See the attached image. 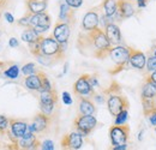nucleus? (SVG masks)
I'll list each match as a JSON object with an SVG mask.
<instances>
[{
	"label": "nucleus",
	"instance_id": "nucleus-1",
	"mask_svg": "<svg viewBox=\"0 0 156 150\" xmlns=\"http://www.w3.org/2000/svg\"><path fill=\"white\" fill-rule=\"evenodd\" d=\"M77 46L83 54H91L96 59H105L109 56L112 45L107 38L105 30L96 28L91 31H85V34H79Z\"/></svg>",
	"mask_w": 156,
	"mask_h": 150
},
{
	"label": "nucleus",
	"instance_id": "nucleus-2",
	"mask_svg": "<svg viewBox=\"0 0 156 150\" xmlns=\"http://www.w3.org/2000/svg\"><path fill=\"white\" fill-rule=\"evenodd\" d=\"M105 95L107 96L106 102H107L108 112L113 116H117L118 114L122 112L124 109H129V107H130L129 100L122 94L120 85L115 80H113L111 87L105 90Z\"/></svg>",
	"mask_w": 156,
	"mask_h": 150
},
{
	"label": "nucleus",
	"instance_id": "nucleus-3",
	"mask_svg": "<svg viewBox=\"0 0 156 150\" xmlns=\"http://www.w3.org/2000/svg\"><path fill=\"white\" fill-rule=\"evenodd\" d=\"M41 54L49 58H53L57 62L60 61L64 58L65 53V46L66 45H60L58 41L54 38L53 35L47 36V38H41Z\"/></svg>",
	"mask_w": 156,
	"mask_h": 150
},
{
	"label": "nucleus",
	"instance_id": "nucleus-4",
	"mask_svg": "<svg viewBox=\"0 0 156 150\" xmlns=\"http://www.w3.org/2000/svg\"><path fill=\"white\" fill-rule=\"evenodd\" d=\"M98 119L94 115H82L79 114L73 120V126L83 137L89 136L98 126Z\"/></svg>",
	"mask_w": 156,
	"mask_h": 150
},
{
	"label": "nucleus",
	"instance_id": "nucleus-5",
	"mask_svg": "<svg viewBox=\"0 0 156 150\" xmlns=\"http://www.w3.org/2000/svg\"><path fill=\"white\" fill-rule=\"evenodd\" d=\"M58 103V93L53 88L48 91L40 93V111L47 115H52L54 107Z\"/></svg>",
	"mask_w": 156,
	"mask_h": 150
},
{
	"label": "nucleus",
	"instance_id": "nucleus-6",
	"mask_svg": "<svg viewBox=\"0 0 156 150\" xmlns=\"http://www.w3.org/2000/svg\"><path fill=\"white\" fill-rule=\"evenodd\" d=\"M130 137V126L129 125H113L109 129V138L112 147L127 144Z\"/></svg>",
	"mask_w": 156,
	"mask_h": 150
},
{
	"label": "nucleus",
	"instance_id": "nucleus-7",
	"mask_svg": "<svg viewBox=\"0 0 156 150\" xmlns=\"http://www.w3.org/2000/svg\"><path fill=\"white\" fill-rule=\"evenodd\" d=\"M131 53V48L130 47H125V46H115L111 49L109 52V58L115 62L118 67L120 69H125L129 65V58Z\"/></svg>",
	"mask_w": 156,
	"mask_h": 150
},
{
	"label": "nucleus",
	"instance_id": "nucleus-8",
	"mask_svg": "<svg viewBox=\"0 0 156 150\" xmlns=\"http://www.w3.org/2000/svg\"><path fill=\"white\" fill-rule=\"evenodd\" d=\"M89 76L88 73L82 75L73 84V94L80 97V96H85V97H94L95 91H94V87L90 84L89 82Z\"/></svg>",
	"mask_w": 156,
	"mask_h": 150
},
{
	"label": "nucleus",
	"instance_id": "nucleus-9",
	"mask_svg": "<svg viewBox=\"0 0 156 150\" xmlns=\"http://www.w3.org/2000/svg\"><path fill=\"white\" fill-rule=\"evenodd\" d=\"M136 15L135 0H119L118 1V12L114 16V20L131 18Z\"/></svg>",
	"mask_w": 156,
	"mask_h": 150
},
{
	"label": "nucleus",
	"instance_id": "nucleus-10",
	"mask_svg": "<svg viewBox=\"0 0 156 150\" xmlns=\"http://www.w3.org/2000/svg\"><path fill=\"white\" fill-rule=\"evenodd\" d=\"M51 16L47 12L37 13V15H31L30 18V28H34L40 35L46 33L51 28Z\"/></svg>",
	"mask_w": 156,
	"mask_h": 150
},
{
	"label": "nucleus",
	"instance_id": "nucleus-11",
	"mask_svg": "<svg viewBox=\"0 0 156 150\" xmlns=\"http://www.w3.org/2000/svg\"><path fill=\"white\" fill-rule=\"evenodd\" d=\"M51 121H52L51 115H47L44 113L40 112L34 116L33 123L29 125V129L34 132V133L47 132L48 129H49V126H51Z\"/></svg>",
	"mask_w": 156,
	"mask_h": 150
},
{
	"label": "nucleus",
	"instance_id": "nucleus-12",
	"mask_svg": "<svg viewBox=\"0 0 156 150\" xmlns=\"http://www.w3.org/2000/svg\"><path fill=\"white\" fill-rule=\"evenodd\" d=\"M61 147L62 149L79 150L83 147V136L78 131L70 132L61 138Z\"/></svg>",
	"mask_w": 156,
	"mask_h": 150
},
{
	"label": "nucleus",
	"instance_id": "nucleus-13",
	"mask_svg": "<svg viewBox=\"0 0 156 150\" xmlns=\"http://www.w3.org/2000/svg\"><path fill=\"white\" fill-rule=\"evenodd\" d=\"M100 24V15H98V7H94L91 10H89L82 20V29L84 31H91L94 29L98 28Z\"/></svg>",
	"mask_w": 156,
	"mask_h": 150
},
{
	"label": "nucleus",
	"instance_id": "nucleus-14",
	"mask_svg": "<svg viewBox=\"0 0 156 150\" xmlns=\"http://www.w3.org/2000/svg\"><path fill=\"white\" fill-rule=\"evenodd\" d=\"M70 34H71L70 24H67L65 22H60V20H58L54 24L53 36L60 45H67L69 38H70Z\"/></svg>",
	"mask_w": 156,
	"mask_h": 150
},
{
	"label": "nucleus",
	"instance_id": "nucleus-15",
	"mask_svg": "<svg viewBox=\"0 0 156 150\" xmlns=\"http://www.w3.org/2000/svg\"><path fill=\"white\" fill-rule=\"evenodd\" d=\"M129 65L136 70L143 71L145 69V65H147V56L142 51L131 48V53H130V58H129Z\"/></svg>",
	"mask_w": 156,
	"mask_h": 150
},
{
	"label": "nucleus",
	"instance_id": "nucleus-16",
	"mask_svg": "<svg viewBox=\"0 0 156 150\" xmlns=\"http://www.w3.org/2000/svg\"><path fill=\"white\" fill-rule=\"evenodd\" d=\"M103 30H105V34H106L107 38L109 40L112 46H119L120 45V42H121V31H120V28H119L118 24L109 23Z\"/></svg>",
	"mask_w": 156,
	"mask_h": 150
},
{
	"label": "nucleus",
	"instance_id": "nucleus-17",
	"mask_svg": "<svg viewBox=\"0 0 156 150\" xmlns=\"http://www.w3.org/2000/svg\"><path fill=\"white\" fill-rule=\"evenodd\" d=\"M78 111L82 115H94V113L96 112V107L90 97L80 96L78 103Z\"/></svg>",
	"mask_w": 156,
	"mask_h": 150
},
{
	"label": "nucleus",
	"instance_id": "nucleus-18",
	"mask_svg": "<svg viewBox=\"0 0 156 150\" xmlns=\"http://www.w3.org/2000/svg\"><path fill=\"white\" fill-rule=\"evenodd\" d=\"M28 129V124L20 119H10V132L17 139L22 138Z\"/></svg>",
	"mask_w": 156,
	"mask_h": 150
},
{
	"label": "nucleus",
	"instance_id": "nucleus-19",
	"mask_svg": "<svg viewBox=\"0 0 156 150\" xmlns=\"http://www.w3.org/2000/svg\"><path fill=\"white\" fill-rule=\"evenodd\" d=\"M25 5H27V11H29L33 15H37V13L47 12L48 1H44V0H25Z\"/></svg>",
	"mask_w": 156,
	"mask_h": 150
},
{
	"label": "nucleus",
	"instance_id": "nucleus-20",
	"mask_svg": "<svg viewBox=\"0 0 156 150\" xmlns=\"http://www.w3.org/2000/svg\"><path fill=\"white\" fill-rule=\"evenodd\" d=\"M59 20L60 22H65L67 24H71L72 22H75V10L72 7H70L66 2H61L60 4Z\"/></svg>",
	"mask_w": 156,
	"mask_h": 150
},
{
	"label": "nucleus",
	"instance_id": "nucleus-21",
	"mask_svg": "<svg viewBox=\"0 0 156 150\" xmlns=\"http://www.w3.org/2000/svg\"><path fill=\"white\" fill-rule=\"evenodd\" d=\"M24 85L31 91H41V78L39 73L27 76L24 79Z\"/></svg>",
	"mask_w": 156,
	"mask_h": 150
},
{
	"label": "nucleus",
	"instance_id": "nucleus-22",
	"mask_svg": "<svg viewBox=\"0 0 156 150\" xmlns=\"http://www.w3.org/2000/svg\"><path fill=\"white\" fill-rule=\"evenodd\" d=\"M140 98H156V84L145 79L140 90Z\"/></svg>",
	"mask_w": 156,
	"mask_h": 150
},
{
	"label": "nucleus",
	"instance_id": "nucleus-23",
	"mask_svg": "<svg viewBox=\"0 0 156 150\" xmlns=\"http://www.w3.org/2000/svg\"><path fill=\"white\" fill-rule=\"evenodd\" d=\"M118 1L119 0H103L101 7L103 9V13L108 17H113L118 12Z\"/></svg>",
	"mask_w": 156,
	"mask_h": 150
},
{
	"label": "nucleus",
	"instance_id": "nucleus-24",
	"mask_svg": "<svg viewBox=\"0 0 156 150\" xmlns=\"http://www.w3.org/2000/svg\"><path fill=\"white\" fill-rule=\"evenodd\" d=\"M20 38H22V40L24 42H27V43H33V42L39 41L40 38H42V35H40L34 28H27L22 33V36Z\"/></svg>",
	"mask_w": 156,
	"mask_h": 150
},
{
	"label": "nucleus",
	"instance_id": "nucleus-25",
	"mask_svg": "<svg viewBox=\"0 0 156 150\" xmlns=\"http://www.w3.org/2000/svg\"><path fill=\"white\" fill-rule=\"evenodd\" d=\"M142 106L144 115H149L156 109V98H142Z\"/></svg>",
	"mask_w": 156,
	"mask_h": 150
},
{
	"label": "nucleus",
	"instance_id": "nucleus-26",
	"mask_svg": "<svg viewBox=\"0 0 156 150\" xmlns=\"http://www.w3.org/2000/svg\"><path fill=\"white\" fill-rule=\"evenodd\" d=\"M37 73H39L40 78H41V91H48V90H52L53 87H52V84H51V82H49V79H48L47 75H46L44 72H42V71H39ZM41 91H40V93H41Z\"/></svg>",
	"mask_w": 156,
	"mask_h": 150
},
{
	"label": "nucleus",
	"instance_id": "nucleus-27",
	"mask_svg": "<svg viewBox=\"0 0 156 150\" xmlns=\"http://www.w3.org/2000/svg\"><path fill=\"white\" fill-rule=\"evenodd\" d=\"M18 75H20V67L17 65H12L4 71V76L10 78V79H16Z\"/></svg>",
	"mask_w": 156,
	"mask_h": 150
},
{
	"label": "nucleus",
	"instance_id": "nucleus-28",
	"mask_svg": "<svg viewBox=\"0 0 156 150\" xmlns=\"http://www.w3.org/2000/svg\"><path fill=\"white\" fill-rule=\"evenodd\" d=\"M145 70L148 73H151L153 71L156 70V56L151 53H149V56L147 58V65H145Z\"/></svg>",
	"mask_w": 156,
	"mask_h": 150
},
{
	"label": "nucleus",
	"instance_id": "nucleus-29",
	"mask_svg": "<svg viewBox=\"0 0 156 150\" xmlns=\"http://www.w3.org/2000/svg\"><path fill=\"white\" fill-rule=\"evenodd\" d=\"M39 71L36 70V65L34 62H28L25 64L23 67H22V73L25 76H30V75H34V73H37Z\"/></svg>",
	"mask_w": 156,
	"mask_h": 150
},
{
	"label": "nucleus",
	"instance_id": "nucleus-30",
	"mask_svg": "<svg viewBox=\"0 0 156 150\" xmlns=\"http://www.w3.org/2000/svg\"><path fill=\"white\" fill-rule=\"evenodd\" d=\"M127 119H129V109H124L122 112H120L115 116L114 125H125Z\"/></svg>",
	"mask_w": 156,
	"mask_h": 150
},
{
	"label": "nucleus",
	"instance_id": "nucleus-31",
	"mask_svg": "<svg viewBox=\"0 0 156 150\" xmlns=\"http://www.w3.org/2000/svg\"><path fill=\"white\" fill-rule=\"evenodd\" d=\"M42 38H43V36H42ZM41 38H40L39 41H36V42L28 43V47H29L30 53L35 56V58H36V56H39V55H41V45H40Z\"/></svg>",
	"mask_w": 156,
	"mask_h": 150
},
{
	"label": "nucleus",
	"instance_id": "nucleus-32",
	"mask_svg": "<svg viewBox=\"0 0 156 150\" xmlns=\"http://www.w3.org/2000/svg\"><path fill=\"white\" fill-rule=\"evenodd\" d=\"M9 127H10V119L6 115L0 114V134L7 133Z\"/></svg>",
	"mask_w": 156,
	"mask_h": 150
},
{
	"label": "nucleus",
	"instance_id": "nucleus-33",
	"mask_svg": "<svg viewBox=\"0 0 156 150\" xmlns=\"http://www.w3.org/2000/svg\"><path fill=\"white\" fill-rule=\"evenodd\" d=\"M31 15L29 11L25 12V15L17 20V24L20 25V27H24V28H30V18H31Z\"/></svg>",
	"mask_w": 156,
	"mask_h": 150
},
{
	"label": "nucleus",
	"instance_id": "nucleus-34",
	"mask_svg": "<svg viewBox=\"0 0 156 150\" xmlns=\"http://www.w3.org/2000/svg\"><path fill=\"white\" fill-rule=\"evenodd\" d=\"M41 150H54V143L51 139H46L41 143Z\"/></svg>",
	"mask_w": 156,
	"mask_h": 150
},
{
	"label": "nucleus",
	"instance_id": "nucleus-35",
	"mask_svg": "<svg viewBox=\"0 0 156 150\" xmlns=\"http://www.w3.org/2000/svg\"><path fill=\"white\" fill-rule=\"evenodd\" d=\"M64 2H66L72 9H79L83 5V0H64Z\"/></svg>",
	"mask_w": 156,
	"mask_h": 150
},
{
	"label": "nucleus",
	"instance_id": "nucleus-36",
	"mask_svg": "<svg viewBox=\"0 0 156 150\" xmlns=\"http://www.w3.org/2000/svg\"><path fill=\"white\" fill-rule=\"evenodd\" d=\"M62 102H64L66 106L72 105V97H71L70 93H67V91H64V93H62Z\"/></svg>",
	"mask_w": 156,
	"mask_h": 150
},
{
	"label": "nucleus",
	"instance_id": "nucleus-37",
	"mask_svg": "<svg viewBox=\"0 0 156 150\" xmlns=\"http://www.w3.org/2000/svg\"><path fill=\"white\" fill-rule=\"evenodd\" d=\"M89 82H90V84L94 87V88H96V87H100V83H98V78L96 75H90L89 76Z\"/></svg>",
	"mask_w": 156,
	"mask_h": 150
},
{
	"label": "nucleus",
	"instance_id": "nucleus-38",
	"mask_svg": "<svg viewBox=\"0 0 156 150\" xmlns=\"http://www.w3.org/2000/svg\"><path fill=\"white\" fill-rule=\"evenodd\" d=\"M148 120H149L150 125H153L154 127H156V109L148 115Z\"/></svg>",
	"mask_w": 156,
	"mask_h": 150
},
{
	"label": "nucleus",
	"instance_id": "nucleus-39",
	"mask_svg": "<svg viewBox=\"0 0 156 150\" xmlns=\"http://www.w3.org/2000/svg\"><path fill=\"white\" fill-rule=\"evenodd\" d=\"M145 79H148V80L153 82L154 84H156V70L153 71L151 73H148V76H145Z\"/></svg>",
	"mask_w": 156,
	"mask_h": 150
},
{
	"label": "nucleus",
	"instance_id": "nucleus-40",
	"mask_svg": "<svg viewBox=\"0 0 156 150\" xmlns=\"http://www.w3.org/2000/svg\"><path fill=\"white\" fill-rule=\"evenodd\" d=\"M9 46L12 47V48H16V47L20 46V42H18V40H17L16 38H10V41H9Z\"/></svg>",
	"mask_w": 156,
	"mask_h": 150
},
{
	"label": "nucleus",
	"instance_id": "nucleus-41",
	"mask_svg": "<svg viewBox=\"0 0 156 150\" xmlns=\"http://www.w3.org/2000/svg\"><path fill=\"white\" fill-rule=\"evenodd\" d=\"M135 2H136L138 9H144V7H147L148 0H135Z\"/></svg>",
	"mask_w": 156,
	"mask_h": 150
},
{
	"label": "nucleus",
	"instance_id": "nucleus-42",
	"mask_svg": "<svg viewBox=\"0 0 156 150\" xmlns=\"http://www.w3.org/2000/svg\"><path fill=\"white\" fill-rule=\"evenodd\" d=\"M4 17L6 18V20H7L9 23H13V22H15V17H13L10 12H5V13H4Z\"/></svg>",
	"mask_w": 156,
	"mask_h": 150
},
{
	"label": "nucleus",
	"instance_id": "nucleus-43",
	"mask_svg": "<svg viewBox=\"0 0 156 150\" xmlns=\"http://www.w3.org/2000/svg\"><path fill=\"white\" fill-rule=\"evenodd\" d=\"M129 147L127 144H122V145H117V147H112V150H127Z\"/></svg>",
	"mask_w": 156,
	"mask_h": 150
},
{
	"label": "nucleus",
	"instance_id": "nucleus-44",
	"mask_svg": "<svg viewBox=\"0 0 156 150\" xmlns=\"http://www.w3.org/2000/svg\"><path fill=\"white\" fill-rule=\"evenodd\" d=\"M7 5V0H0V9H4Z\"/></svg>",
	"mask_w": 156,
	"mask_h": 150
},
{
	"label": "nucleus",
	"instance_id": "nucleus-45",
	"mask_svg": "<svg viewBox=\"0 0 156 150\" xmlns=\"http://www.w3.org/2000/svg\"><path fill=\"white\" fill-rule=\"evenodd\" d=\"M150 53H151V54H154V55L156 56V45L151 48V52H150Z\"/></svg>",
	"mask_w": 156,
	"mask_h": 150
},
{
	"label": "nucleus",
	"instance_id": "nucleus-46",
	"mask_svg": "<svg viewBox=\"0 0 156 150\" xmlns=\"http://www.w3.org/2000/svg\"><path fill=\"white\" fill-rule=\"evenodd\" d=\"M142 137H143V131H142V132H139V136H138V139H139V141H142Z\"/></svg>",
	"mask_w": 156,
	"mask_h": 150
},
{
	"label": "nucleus",
	"instance_id": "nucleus-47",
	"mask_svg": "<svg viewBox=\"0 0 156 150\" xmlns=\"http://www.w3.org/2000/svg\"><path fill=\"white\" fill-rule=\"evenodd\" d=\"M64 150H72V149H64Z\"/></svg>",
	"mask_w": 156,
	"mask_h": 150
},
{
	"label": "nucleus",
	"instance_id": "nucleus-48",
	"mask_svg": "<svg viewBox=\"0 0 156 150\" xmlns=\"http://www.w3.org/2000/svg\"><path fill=\"white\" fill-rule=\"evenodd\" d=\"M44 1H48V0H44Z\"/></svg>",
	"mask_w": 156,
	"mask_h": 150
},
{
	"label": "nucleus",
	"instance_id": "nucleus-49",
	"mask_svg": "<svg viewBox=\"0 0 156 150\" xmlns=\"http://www.w3.org/2000/svg\"><path fill=\"white\" fill-rule=\"evenodd\" d=\"M155 132H156V127H155Z\"/></svg>",
	"mask_w": 156,
	"mask_h": 150
},
{
	"label": "nucleus",
	"instance_id": "nucleus-50",
	"mask_svg": "<svg viewBox=\"0 0 156 150\" xmlns=\"http://www.w3.org/2000/svg\"><path fill=\"white\" fill-rule=\"evenodd\" d=\"M148 1H150V0H148Z\"/></svg>",
	"mask_w": 156,
	"mask_h": 150
}]
</instances>
